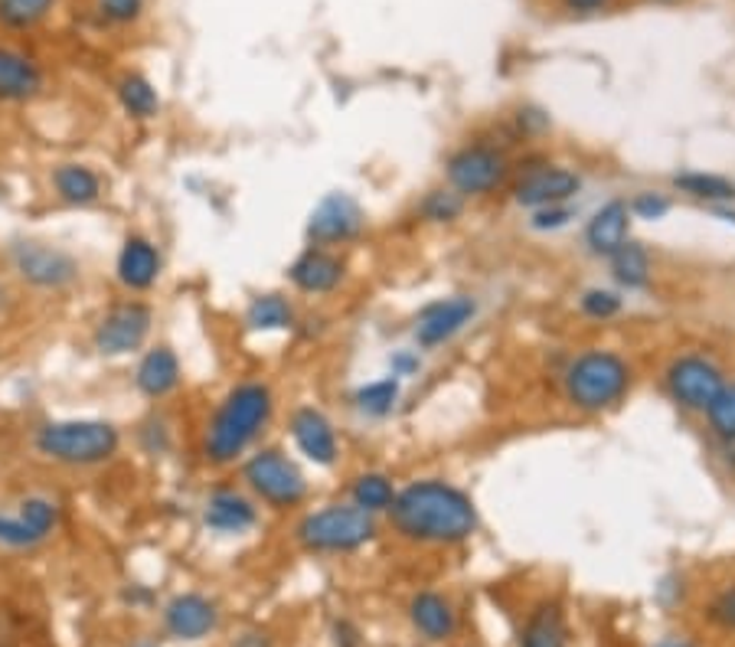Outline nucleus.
Returning <instances> with one entry per match:
<instances>
[{
    "mask_svg": "<svg viewBox=\"0 0 735 647\" xmlns=\"http://www.w3.org/2000/svg\"><path fill=\"white\" fill-rule=\"evenodd\" d=\"M386 514L393 527L412 543L454 546L471 539L477 529L474 501L442 477H422L396 491V501Z\"/></svg>",
    "mask_w": 735,
    "mask_h": 647,
    "instance_id": "1",
    "label": "nucleus"
},
{
    "mask_svg": "<svg viewBox=\"0 0 735 647\" xmlns=\"http://www.w3.org/2000/svg\"><path fill=\"white\" fill-rule=\"evenodd\" d=\"M272 412H275V396L269 383L262 380L235 383L203 428V458L220 468L239 462L265 432Z\"/></svg>",
    "mask_w": 735,
    "mask_h": 647,
    "instance_id": "2",
    "label": "nucleus"
},
{
    "mask_svg": "<svg viewBox=\"0 0 735 647\" xmlns=\"http://www.w3.org/2000/svg\"><path fill=\"white\" fill-rule=\"evenodd\" d=\"M33 448L62 468H99L121 452V432L105 418H53L33 432Z\"/></svg>",
    "mask_w": 735,
    "mask_h": 647,
    "instance_id": "3",
    "label": "nucleus"
},
{
    "mask_svg": "<svg viewBox=\"0 0 735 647\" xmlns=\"http://www.w3.org/2000/svg\"><path fill=\"white\" fill-rule=\"evenodd\" d=\"M566 396L575 410L605 412L618 406L631 390V366L622 353L592 351L578 353L566 370Z\"/></svg>",
    "mask_w": 735,
    "mask_h": 647,
    "instance_id": "4",
    "label": "nucleus"
},
{
    "mask_svg": "<svg viewBox=\"0 0 735 647\" xmlns=\"http://www.w3.org/2000/svg\"><path fill=\"white\" fill-rule=\"evenodd\" d=\"M294 536L308 553H356L376 539V517L356 504H328L311 510Z\"/></svg>",
    "mask_w": 735,
    "mask_h": 647,
    "instance_id": "5",
    "label": "nucleus"
},
{
    "mask_svg": "<svg viewBox=\"0 0 735 647\" xmlns=\"http://www.w3.org/2000/svg\"><path fill=\"white\" fill-rule=\"evenodd\" d=\"M245 487L272 510H291L308 501V477L282 448H259L242 465Z\"/></svg>",
    "mask_w": 735,
    "mask_h": 647,
    "instance_id": "6",
    "label": "nucleus"
},
{
    "mask_svg": "<svg viewBox=\"0 0 735 647\" xmlns=\"http://www.w3.org/2000/svg\"><path fill=\"white\" fill-rule=\"evenodd\" d=\"M10 265L20 282L40 289V292H66L79 282V259L53 242L40 239H20L10 245Z\"/></svg>",
    "mask_w": 735,
    "mask_h": 647,
    "instance_id": "7",
    "label": "nucleus"
},
{
    "mask_svg": "<svg viewBox=\"0 0 735 647\" xmlns=\"http://www.w3.org/2000/svg\"><path fill=\"white\" fill-rule=\"evenodd\" d=\"M151 327H154L151 304L138 301V297H124L99 317V324L92 331V347L109 360L131 356L144 347V341L151 337Z\"/></svg>",
    "mask_w": 735,
    "mask_h": 647,
    "instance_id": "8",
    "label": "nucleus"
},
{
    "mask_svg": "<svg viewBox=\"0 0 735 647\" xmlns=\"http://www.w3.org/2000/svg\"><path fill=\"white\" fill-rule=\"evenodd\" d=\"M445 174L461 196H487L507 183L510 158L494 144H464L449 158Z\"/></svg>",
    "mask_w": 735,
    "mask_h": 647,
    "instance_id": "9",
    "label": "nucleus"
},
{
    "mask_svg": "<svg viewBox=\"0 0 735 647\" xmlns=\"http://www.w3.org/2000/svg\"><path fill=\"white\" fill-rule=\"evenodd\" d=\"M723 383H726L723 370L709 356H699V353L677 356L667 366V393L674 396V403L689 412H706V406L723 390Z\"/></svg>",
    "mask_w": 735,
    "mask_h": 647,
    "instance_id": "10",
    "label": "nucleus"
},
{
    "mask_svg": "<svg viewBox=\"0 0 735 647\" xmlns=\"http://www.w3.org/2000/svg\"><path fill=\"white\" fill-rule=\"evenodd\" d=\"M477 314V301L467 297V294H449V297H439L432 304H425L419 314H415V324H412V337L419 347L432 351V347H442L449 344L452 337H457Z\"/></svg>",
    "mask_w": 735,
    "mask_h": 647,
    "instance_id": "11",
    "label": "nucleus"
},
{
    "mask_svg": "<svg viewBox=\"0 0 735 647\" xmlns=\"http://www.w3.org/2000/svg\"><path fill=\"white\" fill-rule=\"evenodd\" d=\"M363 230H366L363 206L350 193H328L308 220V239L321 249L353 242Z\"/></svg>",
    "mask_w": 735,
    "mask_h": 647,
    "instance_id": "12",
    "label": "nucleus"
},
{
    "mask_svg": "<svg viewBox=\"0 0 735 647\" xmlns=\"http://www.w3.org/2000/svg\"><path fill=\"white\" fill-rule=\"evenodd\" d=\"M288 432L294 448L318 468H334L340 458V438L334 422L328 418V412L318 406H301L291 412L288 418Z\"/></svg>",
    "mask_w": 735,
    "mask_h": 647,
    "instance_id": "13",
    "label": "nucleus"
},
{
    "mask_svg": "<svg viewBox=\"0 0 735 647\" xmlns=\"http://www.w3.org/2000/svg\"><path fill=\"white\" fill-rule=\"evenodd\" d=\"M582 190V176L560 164H540L530 168L526 174L516 180L513 200L526 210H543V206H560L572 203V196Z\"/></svg>",
    "mask_w": 735,
    "mask_h": 647,
    "instance_id": "14",
    "label": "nucleus"
},
{
    "mask_svg": "<svg viewBox=\"0 0 735 647\" xmlns=\"http://www.w3.org/2000/svg\"><path fill=\"white\" fill-rule=\"evenodd\" d=\"M161 272H164V255L154 239L134 233L121 242L118 259H114V279L121 289L151 292L161 282Z\"/></svg>",
    "mask_w": 735,
    "mask_h": 647,
    "instance_id": "15",
    "label": "nucleus"
},
{
    "mask_svg": "<svg viewBox=\"0 0 735 647\" xmlns=\"http://www.w3.org/2000/svg\"><path fill=\"white\" fill-rule=\"evenodd\" d=\"M346 279V262L338 252L311 245L288 265V282L304 294H331L338 292Z\"/></svg>",
    "mask_w": 735,
    "mask_h": 647,
    "instance_id": "16",
    "label": "nucleus"
},
{
    "mask_svg": "<svg viewBox=\"0 0 735 647\" xmlns=\"http://www.w3.org/2000/svg\"><path fill=\"white\" fill-rule=\"evenodd\" d=\"M183 383V366H180V356L168 344H158L151 351H144V356L138 360L134 366V390L144 396V400H168L180 390Z\"/></svg>",
    "mask_w": 735,
    "mask_h": 647,
    "instance_id": "17",
    "label": "nucleus"
},
{
    "mask_svg": "<svg viewBox=\"0 0 735 647\" xmlns=\"http://www.w3.org/2000/svg\"><path fill=\"white\" fill-rule=\"evenodd\" d=\"M220 621L217 601H210L200 592H183L164 608V628L180 641H200L207 638Z\"/></svg>",
    "mask_w": 735,
    "mask_h": 647,
    "instance_id": "18",
    "label": "nucleus"
},
{
    "mask_svg": "<svg viewBox=\"0 0 735 647\" xmlns=\"http://www.w3.org/2000/svg\"><path fill=\"white\" fill-rule=\"evenodd\" d=\"M203 524L213 533L239 536V533H245V529L259 524V507H255L252 497H245L235 487H217L203 501Z\"/></svg>",
    "mask_w": 735,
    "mask_h": 647,
    "instance_id": "19",
    "label": "nucleus"
},
{
    "mask_svg": "<svg viewBox=\"0 0 735 647\" xmlns=\"http://www.w3.org/2000/svg\"><path fill=\"white\" fill-rule=\"evenodd\" d=\"M47 85L43 65L33 57L13 50V47H0V102H33Z\"/></svg>",
    "mask_w": 735,
    "mask_h": 647,
    "instance_id": "20",
    "label": "nucleus"
},
{
    "mask_svg": "<svg viewBox=\"0 0 735 647\" xmlns=\"http://www.w3.org/2000/svg\"><path fill=\"white\" fill-rule=\"evenodd\" d=\"M627 239H631V210L624 200H612L602 210H595V216L585 226L588 252L602 259H612Z\"/></svg>",
    "mask_w": 735,
    "mask_h": 647,
    "instance_id": "21",
    "label": "nucleus"
},
{
    "mask_svg": "<svg viewBox=\"0 0 735 647\" xmlns=\"http://www.w3.org/2000/svg\"><path fill=\"white\" fill-rule=\"evenodd\" d=\"M409 621L425 641H435V645L449 641L457 631V611H454L452 601L439 592H419L409 601Z\"/></svg>",
    "mask_w": 735,
    "mask_h": 647,
    "instance_id": "22",
    "label": "nucleus"
},
{
    "mask_svg": "<svg viewBox=\"0 0 735 647\" xmlns=\"http://www.w3.org/2000/svg\"><path fill=\"white\" fill-rule=\"evenodd\" d=\"M50 183H53V193H57L59 203H66V206H79V210L99 203L102 193H105L102 174L92 171L89 164H79V161H66V164L53 168Z\"/></svg>",
    "mask_w": 735,
    "mask_h": 647,
    "instance_id": "23",
    "label": "nucleus"
},
{
    "mask_svg": "<svg viewBox=\"0 0 735 647\" xmlns=\"http://www.w3.org/2000/svg\"><path fill=\"white\" fill-rule=\"evenodd\" d=\"M520 647H566V615L560 601H540L520 635Z\"/></svg>",
    "mask_w": 735,
    "mask_h": 647,
    "instance_id": "24",
    "label": "nucleus"
},
{
    "mask_svg": "<svg viewBox=\"0 0 735 647\" xmlns=\"http://www.w3.org/2000/svg\"><path fill=\"white\" fill-rule=\"evenodd\" d=\"M114 95H118L121 112L128 118H134V121H151V118H158V112H161V95H158L154 82L144 79L141 72L121 75L118 85H114Z\"/></svg>",
    "mask_w": 735,
    "mask_h": 647,
    "instance_id": "25",
    "label": "nucleus"
},
{
    "mask_svg": "<svg viewBox=\"0 0 735 647\" xmlns=\"http://www.w3.org/2000/svg\"><path fill=\"white\" fill-rule=\"evenodd\" d=\"M294 307L284 294L265 292L255 294L245 307V327L249 331H262V334H272V331H291L294 327Z\"/></svg>",
    "mask_w": 735,
    "mask_h": 647,
    "instance_id": "26",
    "label": "nucleus"
},
{
    "mask_svg": "<svg viewBox=\"0 0 735 647\" xmlns=\"http://www.w3.org/2000/svg\"><path fill=\"white\" fill-rule=\"evenodd\" d=\"M393 501H396V484L383 471H363L350 484V504H356L360 510H366L373 517L386 514L393 507Z\"/></svg>",
    "mask_w": 735,
    "mask_h": 647,
    "instance_id": "27",
    "label": "nucleus"
},
{
    "mask_svg": "<svg viewBox=\"0 0 735 647\" xmlns=\"http://www.w3.org/2000/svg\"><path fill=\"white\" fill-rule=\"evenodd\" d=\"M608 262H612L615 282H618L622 289H627V292H641V289L651 285L654 265H651V255H647V249H644L641 242H631V239H627Z\"/></svg>",
    "mask_w": 735,
    "mask_h": 647,
    "instance_id": "28",
    "label": "nucleus"
},
{
    "mask_svg": "<svg viewBox=\"0 0 735 647\" xmlns=\"http://www.w3.org/2000/svg\"><path fill=\"white\" fill-rule=\"evenodd\" d=\"M674 186L679 193L703 200V203H729L735 200V183L719 174H703V171H686L674 176Z\"/></svg>",
    "mask_w": 735,
    "mask_h": 647,
    "instance_id": "29",
    "label": "nucleus"
},
{
    "mask_svg": "<svg viewBox=\"0 0 735 647\" xmlns=\"http://www.w3.org/2000/svg\"><path fill=\"white\" fill-rule=\"evenodd\" d=\"M353 403L370 418H386L399 403V376H383V380H373V383L360 386Z\"/></svg>",
    "mask_w": 735,
    "mask_h": 647,
    "instance_id": "30",
    "label": "nucleus"
},
{
    "mask_svg": "<svg viewBox=\"0 0 735 647\" xmlns=\"http://www.w3.org/2000/svg\"><path fill=\"white\" fill-rule=\"evenodd\" d=\"M57 0H0V27L33 30L53 13Z\"/></svg>",
    "mask_w": 735,
    "mask_h": 647,
    "instance_id": "31",
    "label": "nucleus"
},
{
    "mask_svg": "<svg viewBox=\"0 0 735 647\" xmlns=\"http://www.w3.org/2000/svg\"><path fill=\"white\" fill-rule=\"evenodd\" d=\"M419 213L429 223H454L464 213V196L457 190H429L419 203Z\"/></svg>",
    "mask_w": 735,
    "mask_h": 647,
    "instance_id": "32",
    "label": "nucleus"
},
{
    "mask_svg": "<svg viewBox=\"0 0 735 647\" xmlns=\"http://www.w3.org/2000/svg\"><path fill=\"white\" fill-rule=\"evenodd\" d=\"M706 418L713 432L726 442H735V383H723L716 400L706 406Z\"/></svg>",
    "mask_w": 735,
    "mask_h": 647,
    "instance_id": "33",
    "label": "nucleus"
},
{
    "mask_svg": "<svg viewBox=\"0 0 735 647\" xmlns=\"http://www.w3.org/2000/svg\"><path fill=\"white\" fill-rule=\"evenodd\" d=\"M47 543L37 529L27 524V517L17 510V514H0V546L7 549H33Z\"/></svg>",
    "mask_w": 735,
    "mask_h": 647,
    "instance_id": "34",
    "label": "nucleus"
},
{
    "mask_svg": "<svg viewBox=\"0 0 735 647\" xmlns=\"http://www.w3.org/2000/svg\"><path fill=\"white\" fill-rule=\"evenodd\" d=\"M578 307L592 321H608V317L622 314L624 297L618 292H608V289H588L578 297Z\"/></svg>",
    "mask_w": 735,
    "mask_h": 647,
    "instance_id": "35",
    "label": "nucleus"
},
{
    "mask_svg": "<svg viewBox=\"0 0 735 647\" xmlns=\"http://www.w3.org/2000/svg\"><path fill=\"white\" fill-rule=\"evenodd\" d=\"M148 0H95V10L105 23H114V27H128L134 20H141Z\"/></svg>",
    "mask_w": 735,
    "mask_h": 647,
    "instance_id": "36",
    "label": "nucleus"
},
{
    "mask_svg": "<svg viewBox=\"0 0 735 647\" xmlns=\"http://www.w3.org/2000/svg\"><path fill=\"white\" fill-rule=\"evenodd\" d=\"M631 216L637 220H664L671 213V200L664 193H654V190H641L634 200H631Z\"/></svg>",
    "mask_w": 735,
    "mask_h": 647,
    "instance_id": "37",
    "label": "nucleus"
},
{
    "mask_svg": "<svg viewBox=\"0 0 735 647\" xmlns=\"http://www.w3.org/2000/svg\"><path fill=\"white\" fill-rule=\"evenodd\" d=\"M138 438H141V448H144L148 455H164L170 448L168 422H164V418H151V422H144L141 432H138Z\"/></svg>",
    "mask_w": 735,
    "mask_h": 647,
    "instance_id": "38",
    "label": "nucleus"
},
{
    "mask_svg": "<svg viewBox=\"0 0 735 647\" xmlns=\"http://www.w3.org/2000/svg\"><path fill=\"white\" fill-rule=\"evenodd\" d=\"M575 213H572V206L568 203H560V206H543V210H533V230H540V233H556V230H563L568 226V220H572Z\"/></svg>",
    "mask_w": 735,
    "mask_h": 647,
    "instance_id": "39",
    "label": "nucleus"
},
{
    "mask_svg": "<svg viewBox=\"0 0 735 647\" xmlns=\"http://www.w3.org/2000/svg\"><path fill=\"white\" fill-rule=\"evenodd\" d=\"M709 618L726 628V631H735V586L723 588L713 601H709Z\"/></svg>",
    "mask_w": 735,
    "mask_h": 647,
    "instance_id": "40",
    "label": "nucleus"
},
{
    "mask_svg": "<svg viewBox=\"0 0 735 647\" xmlns=\"http://www.w3.org/2000/svg\"><path fill=\"white\" fill-rule=\"evenodd\" d=\"M419 366H422V360L415 351L393 353V376H412V373H419Z\"/></svg>",
    "mask_w": 735,
    "mask_h": 647,
    "instance_id": "41",
    "label": "nucleus"
},
{
    "mask_svg": "<svg viewBox=\"0 0 735 647\" xmlns=\"http://www.w3.org/2000/svg\"><path fill=\"white\" fill-rule=\"evenodd\" d=\"M520 128H526V131H546V128H550V115L526 109V112H520Z\"/></svg>",
    "mask_w": 735,
    "mask_h": 647,
    "instance_id": "42",
    "label": "nucleus"
},
{
    "mask_svg": "<svg viewBox=\"0 0 735 647\" xmlns=\"http://www.w3.org/2000/svg\"><path fill=\"white\" fill-rule=\"evenodd\" d=\"M334 635H338V647H360V635L350 621H338Z\"/></svg>",
    "mask_w": 735,
    "mask_h": 647,
    "instance_id": "43",
    "label": "nucleus"
},
{
    "mask_svg": "<svg viewBox=\"0 0 735 647\" xmlns=\"http://www.w3.org/2000/svg\"><path fill=\"white\" fill-rule=\"evenodd\" d=\"M563 7L572 13H595V10L608 7V0H563Z\"/></svg>",
    "mask_w": 735,
    "mask_h": 647,
    "instance_id": "44",
    "label": "nucleus"
},
{
    "mask_svg": "<svg viewBox=\"0 0 735 647\" xmlns=\"http://www.w3.org/2000/svg\"><path fill=\"white\" fill-rule=\"evenodd\" d=\"M654 647H693L689 641H683V638H664V641H657Z\"/></svg>",
    "mask_w": 735,
    "mask_h": 647,
    "instance_id": "45",
    "label": "nucleus"
},
{
    "mask_svg": "<svg viewBox=\"0 0 735 647\" xmlns=\"http://www.w3.org/2000/svg\"><path fill=\"white\" fill-rule=\"evenodd\" d=\"M134 647H154V645H148V641H141V645H134Z\"/></svg>",
    "mask_w": 735,
    "mask_h": 647,
    "instance_id": "46",
    "label": "nucleus"
},
{
    "mask_svg": "<svg viewBox=\"0 0 735 647\" xmlns=\"http://www.w3.org/2000/svg\"><path fill=\"white\" fill-rule=\"evenodd\" d=\"M661 3H674V0H661Z\"/></svg>",
    "mask_w": 735,
    "mask_h": 647,
    "instance_id": "47",
    "label": "nucleus"
}]
</instances>
